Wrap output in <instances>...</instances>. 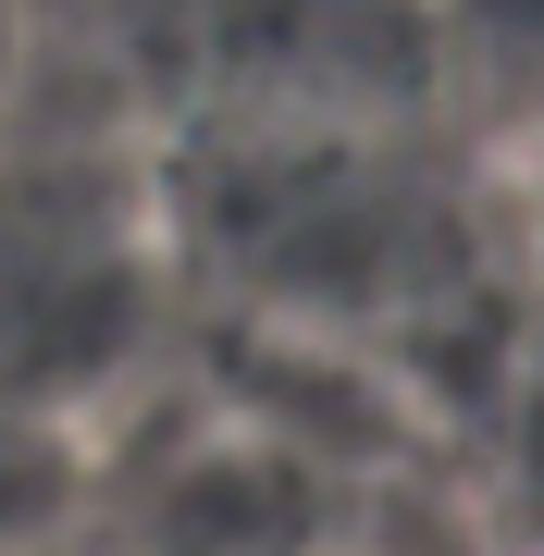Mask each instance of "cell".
I'll use <instances>...</instances> for the list:
<instances>
[{
  "instance_id": "cell-1",
  "label": "cell",
  "mask_w": 544,
  "mask_h": 556,
  "mask_svg": "<svg viewBox=\"0 0 544 556\" xmlns=\"http://www.w3.org/2000/svg\"><path fill=\"white\" fill-rule=\"evenodd\" d=\"M199 236L248 309L359 358L483 298V223L408 112H211Z\"/></svg>"
},
{
  "instance_id": "cell-2",
  "label": "cell",
  "mask_w": 544,
  "mask_h": 556,
  "mask_svg": "<svg viewBox=\"0 0 544 556\" xmlns=\"http://www.w3.org/2000/svg\"><path fill=\"white\" fill-rule=\"evenodd\" d=\"M433 75L507 124H544V0H421Z\"/></svg>"
},
{
  "instance_id": "cell-3",
  "label": "cell",
  "mask_w": 544,
  "mask_h": 556,
  "mask_svg": "<svg viewBox=\"0 0 544 556\" xmlns=\"http://www.w3.org/2000/svg\"><path fill=\"white\" fill-rule=\"evenodd\" d=\"M495 457H507V507H520V532L544 544V358L495 383Z\"/></svg>"
},
{
  "instance_id": "cell-4",
  "label": "cell",
  "mask_w": 544,
  "mask_h": 556,
  "mask_svg": "<svg viewBox=\"0 0 544 556\" xmlns=\"http://www.w3.org/2000/svg\"><path fill=\"white\" fill-rule=\"evenodd\" d=\"M520 248H532V285H544V124H520Z\"/></svg>"
}]
</instances>
